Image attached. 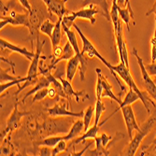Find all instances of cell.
I'll return each instance as SVG.
<instances>
[{
	"instance_id": "60d3db41",
	"label": "cell",
	"mask_w": 156,
	"mask_h": 156,
	"mask_svg": "<svg viewBox=\"0 0 156 156\" xmlns=\"http://www.w3.org/2000/svg\"><path fill=\"white\" fill-rule=\"evenodd\" d=\"M151 14H154V16H155V27H154V33H153L152 37H156V0H155L153 6L151 7V9L146 13V16H150Z\"/></svg>"
},
{
	"instance_id": "cb8c5ba5",
	"label": "cell",
	"mask_w": 156,
	"mask_h": 156,
	"mask_svg": "<svg viewBox=\"0 0 156 156\" xmlns=\"http://www.w3.org/2000/svg\"><path fill=\"white\" fill-rule=\"evenodd\" d=\"M102 87H103V91H102V97H108L112 100L116 101L119 105L122 104V100L120 99L119 96H116L115 94L112 91V86L111 84L108 82V80H107L106 77L102 76Z\"/></svg>"
},
{
	"instance_id": "30bf717a",
	"label": "cell",
	"mask_w": 156,
	"mask_h": 156,
	"mask_svg": "<svg viewBox=\"0 0 156 156\" xmlns=\"http://www.w3.org/2000/svg\"><path fill=\"white\" fill-rule=\"evenodd\" d=\"M0 29H4L7 24H11L14 26H25L29 27V11H24V13H19L15 10L9 11V16L0 17Z\"/></svg>"
},
{
	"instance_id": "7c38bea8",
	"label": "cell",
	"mask_w": 156,
	"mask_h": 156,
	"mask_svg": "<svg viewBox=\"0 0 156 156\" xmlns=\"http://www.w3.org/2000/svg\"><path fill=\"white\" fill-rule=\"evenodd\" d=\"M122 114L125 122V126L127 129V133L129 135V138H133V131H139L140 126L138 125L136 117H135V113L132 108V105L125 106L121 108Z\"/></svg>"
},
{
	"instance_id": "4316f807",
	"label": "cell",
	"mask_w": 156,
	"mask_h": 156,
	"mask_svg": "<svg viewBox=\"0 0 156 156\" xmlns=\"http://www.w3.org/2000/svg\"><path fill=\"white\" fill-rule=\"evenodd\" d=\"M94 117V107L89 106L84 111V115L82 117L83 122H84V132L87 131L90 128V124L92 122V119Z\"/></svg>"
},
{
	"instance_id": "9a60e30c",
	"label": "cell",
	"mask_w": 156,
	"mask_h": 156,
	"mask_svg": "<svg viewBox=\"0 0 156 156\" xmlns=\"http://www.w3.org/2000/svg\"><path fill=\"white\" fill-rule=\"evenodd\" d=\"M87 6H96L100 9V14L107 19V21L110 20V10L108 5L107 0H84L81 4L82 8H85Z\"/></svg>"
},
{
	"instance_id": "d6986e66",
	"label": "cell",
	"mask_w": 156,
	"mask_h": 156,
	"mask_svg": "<svg viewBox=\"0 0 156 156\" xmlns=\"http://www.w3.org/2000/svg\"><path fill=\"white\" fill-rule=\"evenodd\" d=\"M62 85H63V89L67 96V99H70L71 97H75L76 101L80 102V96H84L85 95V92L84 91H75L73 89V86L71 84V81H69L67 80L59 78Z\"/></svg>"
},
{
	"instance_id": "44dd1931",
	"label": "cell",
	"mask_w": 156,
	"mask_h": 156,
	"mask_svg": "<svg viewBox=\"0 0 156 156\" xmlns=\"http://www.w3.org/2000/svg\"><path fill=\"white\" fill-rule=\"evenodd\" d=\"M82 131H84V122L83 120H78L76 122H73L71 128L69 129L67 135L64 136V139L66 141H70V140H73L74 138L78 137Z\"/></svg>"
},
{
	"instance_id": "836d02e7",
	"label": "cell",
	"mask_w": 156,
	"mask_h": 156,
	"mask_svg": "<svg viewBox=\"0 0 156 156\" xmlns=\"http://www.w3.org/2000/svg\"><path fill=\"white\" fill-rule=\"evenodd\" d=\"M48 92H49V88H43V89H40L39 91H37V93H35L32 100H31L32 104L36 103L37 101L43 100L46 96H48Z\"/></svg>"
},
{
	"instance_id": "5bb4252c",
	"label": "cell",
	"mask_w": 156,
	"mask_h": 156,
	"mask_svg": "<svg viewBox=\"0 0 156 156\" xmlns=\"http://www.w3.org/2000/svg\"><path fill=\"white\" fill-rule=\"evenodd\" d=\"M47 7V10L51 14H55L58 18H64L65 15L70 13L66 9V3L67 0H42Z\"/></svg>"
},
{
	"instance_id": "d6a6232c",
	"label": "cell",
	"mask_w": 156,
	"mask_h": 156,
	"mask_svg": "<svg viewBox=\"0 0 156 156\" xmlns=\"http://www.w3.org/2000/svg\"><path fill=\"white\" fill-rule=\"evenodd\" d=\"M67 141L63 139L61 140L60 142H58L57 144H56L53 148H52V153L51 155L52 156H55V155H58L59 153H62L64 152L66 149H67V144H66Z\"/></svg>"
},
{
	"instance_id": "b9f144b4",
	"label": "cell",
	"mask_w": 156,
	"mask_h": 156,
	"mask_svg": "<svg viewBox=\"0 0 156 156\" xmlns=\"http://www.w3.org/2000/svg\"><path fill=\"white\" fill-rule=\"evenodd\" d=\"M48 96L51 99L55 98L56 100L58 101V99H59V95H58V93L57 91H56V89L53 87V88H49V92H48Z\"/></svg>"
},
{
	"instance_id": "4dcf8cb0",
	"label": "cell",
	"mask_w": 156,
	"mask_h": 156,
	"mask_svg": "<svg viewBox=\"0 0 156 156\" xmlns=\"http://www.w3.org/2000/svg\"><path fill=\"white\" fill-rule=\"evenodd\" d=\"M55 27V23H53L51 19H47L43 22V23L41 24L40 26V32L42 34H44L46 36H48L51 39V36H52V32H53V29Z\"/></svg>"
},
{
	"instance_id": "ffe728a7",
	"label": "cell",
	"mask_w": 156,
	"mask_h": 156,
	"mask_svg": "<svg viewBox=\"0 0 156 156\" xmlns=\"http://www.w3.org/2000/svg\"><path fill=\"white\" fill-rule=\"evenodd\" d=\"M80 59L78 57L77 55H74L71 59H69L66 63V80L69 81H72L77 69L80 68Z\"/></svg>"
},
{
	"instance_id": "6da1fadb",
	"label": "cell",
	"mask_w": 156,
	"mask_h": 156,
	"mask_svg": "<svg viewBox=\"0 0 156 156\" xmlns=\"http://www.w3.org/2000/svg\"><path fill=\"white\" fill-rule=\"evenodd\" d=\"M112 69L114 70V71L116 72V74L126 83L127 86L129 87V89H132L134 90L136 93H137V94L139 95L140 97V100L141 102L143 103L145 108L147 109V112L150 113L151 112V109H150V104L152 105L153 108H155V103L152 102L151 100V98L144 94V92L141 91L138 87H137V85L136 83L135 82L132 75H131V72H130V70H129V67L128 66H126V65L124 64V62L121 61V63L117 66H112Z\"/></svg>"
},
{
	"instance_id": "603a6c76",
	"label": "cell",
	"mask_w": 156,
	"mask_h": 156,
	"mask_svg": "<svg viewBox=\"0 0 156 156\" xmlns=\"http://www.w3.org/2000/svg\"><path fill=\"white\" fill-rule=\"evenodd\" d=\"M138 99H140V97H139V95L137 94V93H136V92H135L134 90H132V89H129L128 93H127V94H125V96H124V98H123V100L122 101V104L119 105V107L117 108V109H115L114 112L111 113V114L109 115V117L111 118V116H112V115H114L115 113H117L119 110H121L122 108H123V107H125V106H128V105H132L133 103H135L136 101H137Z\"/></svg>"
},
{
	"instance_id": "f6af8a7d",
	"label": "cell",
	"mask_w": 156,
	"mask_h": 156,
	"mask_svg": "<svg viewBox=\"0 0 156 156\" xmlns=\"http://www.w3.org/2000/svg\"><path fill=\"white\" fill-rule=\"evenodd\" d=\"M91 144L92 143H89V144H87V146L86 147H85L81 151H80V152H73V153H71V154H70V155H75V156H80V155H82L83 153H85V151H86L88 149H89V147L91 146Z\"/></svg>"
},
{
	"instance_id": "ac0fdd59",
	"label": "cell",
	"mask_w": 156,
	"mask_h": 156,
	"mask_svg": "<svg viewBox=\"0 0 156 156\" xmlns=\"http://www.w3.org/2000/svg\"><path fill=\"white\" fill-rule=\"evenodd\" d=\"M51 85V80L49 79V77L45 76V75H41L40 77H38L37 81L34 85V88H32L29 92H27L25 94V95L23 98V102H24L28 97L31 96L32 94H34L35 93H37V91H39L40 89L49 88Z\"/></svg>"
},
{
	"instance_id": "74e56055",
	"label": "cell",
	"mask_w": 156,
	"mask_h": 156,
	"mask_svg": "<svg viewBox=\"0 0 156 156\" xmlns=\"http://www.w3.org/2000/svg\"><path fill=\"white\" fill-rule=\"evenodd\" d=\"M52 153V148L43 146L42 148L39 149V155L41 156H50Z\"/></svg>"
},
{
	"instance_id": "52a82bcc",
	"label": "cell",
	"mask_w": 156,
	"mask_h": 156,
	"mask_svg": "<svg viewBox=\"0 0 156 156\" xmlns=\"http://www.w3.org/2000/svg\"><path fill=\"white\" fill-rule=\"evenodd\" d=\"M28 114H30L29 111H20L18 108V103H15L14 108H13V110L10 113V115L7 121L5 129L1 132V136H0V139H1V141L4 140V138L6 137L7 135L10 136V134L12 132L17 130L21 126L22 118L28 115Z\"/></svg>"
},
{
	"instance_id": "f35d334b",
	"label": "cell",
	"mask_w": 156,
	"mask_h": 156,
	"mask_svg": "<svg viewBox=\"0 0 156 156\" xmlns=\"http://www.w3.org/2000/svg\"><path fill=\"white\" fill-rule=\"evenodd\" d=\"M100 138H101V141H102V144H103V146L104 147H106L107 149L108 148V146H109V142H110V140L112 139V137L110 136H108V135H107V134H102L101 136H100Z\"/></svg>"
},
{
	"instance_id": "277c9868",
	"label": "cell",
	"mask_w": 156,
	"mask_h": 156,
	"mask_svg": "<svg viewBox=\"0 0 156 156\" xmlns=\"http://www.w3.org/2000/svg\"><path fill=\"white\" fill-rule=\"evenodd\" d=\"M156 124V110L154 111L153 114L142 124V126L140 127L139 131H136L135 136H133V138L131 139L130 143L128 144L126 148V151H124L125 155H135V153L136 152L137 149L139 148L142 140L144 139V137H146L149 133L152 130V128Z\"/></svg>"
},
{
	"instance_id": "3957f363",
	"label": "cell",
	"mask_w": 156,
	"mask_h": 156,
	"mask_svg": "<svg viewBox=\"0 0 156 156\" xmlns=\"http://www.w3.org/2000/svg\"><path fill=\"white\" fill-rule=\"evenodd\" d=\"M73 27L75 28V30L77 31V33L79 34V36H80V39H81V41H82V46H83V48H82L81 53H82L83 55H84V54H86L89 58L96 57L97 59L100 60V61H101V62L109 69V71H110V73L112 74V76H114V77H115L117 82L119 83L120 86L122 88V91H124V87L122 86V83H121V81H120V80L118 79V76H117L116 72L112 69V65H111L110 63H108V62L103 57V56H102L100 53H99V51L96 50V48L94 46V44L92 43V42L88 39V37L83 34V32L80 30V28L79 27V25H77V23H73Z\"/></svg>"
},
{
	"instance_id": "d4e9b609",
	"label": "cell",
	"mask_w": 156,
	"mask_h": 156,
	"mask_svg": "<svg viewBox=\"0 0 156 156\" xmlns=\"http://www.w3.org/2000/svg\"><path fill=\"white\" fill-rule=\"evenodd\" d=\"M64 139V136H47L45 138H42L40 141L37 143V146H47L53 148L58 142H60L61 140Z\"/></svg>"
},
{
	"instance_id": "d590c367",
	"label": "cell",
	"mask_w": 156,
	"mask_h": 156,
	"mask_svg": "<svg viewBox=\"0 0 156 156\" xmlns=\"http://www.w3.org/2000/svg\"><path fill=\"white\" fill-rule=\"evenodd\" d=\"M151 63L156 62V37H152L151 39Z\"/></svg>"
},
{
	"instance_id": "ab89813d",
	"label": "cell",
	"mask_w": 156,
	"mask_h": 156,
	"mask_svg": "<svg viewBox=\"0 0 156 156\" xmlns=\"http://www.w3.org/2000/svg\"><path fill=\"white\" fill-rule=\"evenodd\" d=\"M145 67L151 76H156V62L151 63L150 65H145Z\"/></svg>"
},
{
	"instance_id": "2e32d148",
	"label": "cell",
	"mask_w": 156,
	"mask_h": 156,
	"mask_svg": "<svg viewBox=\"0 0 156 156\" xmlns=\"http://www.w3.org/2000/svg\"><path fill=\"white\" fill-rule=\"evenodd\" d=\"M109 119H110V118H109V117H108L107 119H105L102 122H100L99 124H94L92 127H90V128H89L87 131H85V132H84V134H83L82 136H80V137H78L76 140H74V141H73V143H74V144L84 143V141L86 140V139H89V138H91V139H94V138L97 136V134H98L99 130H100L101 126H102L106 122H108Z\"/></svg>"
},
{
	"instance_id": "1f68e13d",
	"label": "cell",
	"mask_w": 156,
	"mask_h": 156,
	"mask_svg": "<svg viewBox=\"0 0 156 156\" xmlns=\"http://www.w3.org/2000/svg\"><path fill=\"white\" fill-rule=\"evenodd\" d=\"M96 74H97V80H96V85H95V96L96 99H101L102 98V70L100 68L95 69Z\"/></svg>"
},
{
	"instance_id": "7a4b0ae2",
	"label": "cell",
	"mask_w": 156,
	"mask_h": 156,
	"mask_svg": "<svg viewBox=\"0 0 156 156\" xmlns=\"http://www.w3.org/2000/svg\"><path fill=\"white\" fill-rule=\"evenodd\" d=\"M45 42H46L45 40L40 42L39 37L37 39V41H36L35 56H34V58L31 61L29 68H28V72H27V75H26V81L23 82V86L19 87V89L17 90L15 94H18L20 92H22L27 86H30V85H35L36 82L37 81V79H38V70H39V65H38L39 61H40V59H43V60L47 59V57L41 55V51H42V49H43V46L45 45Z\"/></svg>"
},
{
	"instance_id": "8d00e7d4",
	"label": "cell",
	"mask_w": 156,
	"mask_h": 156,
	"mask_svg": "<svg viewBox=\"0 0 156 156\" xmlns=\"http://www.w3.org/2000/svg\"><path fill=\"white\" fill-rule=\"evenodd\" d=\"M62 53H63V48L57 46V47L54 48L52 50V54L51 56V58H52V61H54V60H56L57 58H59L60 56L62 55Z\"/></svg>"
},
{
	"instance_id": "ba28073f",
	"label": "cell",
	"mask_w": 156,
	"mask_h": 156,
	"mask_svg": "<svg viewBox=\"0 0 156 156\" xmlns=\"http://www.w3.org/2000/svg\"><path fill=\"white\" fill-rule=\"evenodd\" d=\"M133 54L136 58L137 64L139 66L140 68V72H141V77H142V80H143V85L144 88L146 90V92L148 93V94L156 101V83L154 82V80L151 79V75L148 73L147 69L145 67L143 59L140 57L138 51L136 48L133 49Z\"/></svg>"
},
{
	"instance_id": "8fae6325",
	"label": "cell",
	"mask_w": 156,
	"mask_h": 156,
	"mask_svg": "<svg viewBox=\"0 0 156 156\" xmlns=\"http://www.w3.org/2000/svg\"><path fill=\"white\" fill-rule=\"evenodd\" d=\"M0 50H1V57H6V58L9 57V55H10V53L17 52V53L24 56L27 60H29L31 62L32 59L34 58V56H35L34 51H28L24 47H20L17 45H14L3 37L0 38Z\"/></svg>"
},
{
	"instance_id": "bcb514c9",
	"label": "cell",
	"mask_w": 156,
	"mask_h": 156,
	"mask_svg": "<svg viewBox=\"0 0 156 156\" xmlns=\"http://www.w3.org/2000/svg\"><path fill=\"white\" fill-rule=\"evenodd\" d=\"M153 80H154V82L156 83V76H154V79Z\"/></svg>"
},
{
	"instance_id": "83f0119b",
	"label": "cell",
	"mask_w": 156,
	"mask_h": 156,
	"mask_svg": "<svg viewBox=\"0 0 156 156\" xmlns=\"http://www.w3.org/2000/svg\"><path fill=\"white\" fill-rule=\"evenodd\" d=\"M118 10H119V15H120L121 20L125 23V25L127 27V30L130 31V20L132 19V13H131L130 9L128 8L122 9L119 6Z\"/></svg>"
},
{
	"instance_id": "f1b7e54d",
	"label": "cell",
	"mask_w": 156,
	"mask_h": 156,
	"mask_svg": "<svg viewBox=\"0 0 156 156\" xmlns=\"http://www.w3.org/2000/svg\"><path fill=\"white\" fill-rule=\"evenodd\" d=\"M26 81V77H20L19 79L17 80H10V81H8V82H4V83H1L0 85V94H1V97L4 95V93L9 89V88H11L12 86H17L19 87L20 84L22 82H25Z\"/></svg>"
},
{
	"instance_id": "e575fe53",
	"label": "cell",
	"mask_w": 156,
	"mask_h": 156,
	"mask_svg": "<svg viewBox=\"0 0 156 156\" xmlns=\"http://www.w3.org/2000/svg\"><path fill=\"white\" fill-rule=\"evenodd\" d=\"M8 71H9V69H4L2 67H1V69H0V74H1V76H0V80H1V83L8 82L10 80H17L20 78V77H12V76L9 75Z\"/></svg>"
},
{
	"instance_id": "7402d4cb",
	"label": "cell",
	"mask_w": 156,
	"mask_h": 156,
	"mask_svg": "<svg viewBox=\"0 0 156 156\" xmlns=\"http://www.w3.org/2000/svg\"><path fill=\"white\" fill-rule=\"evenodd\" d=\"M62 22H63V18H58L57 22L55 23V27L52 32V36L51 37V48L52 50L54 48H56L57 46H59L61 39H62Z\"/></svg>"
},
{
	"instance_id": "8992f818",
	"label": "cell",
	"mask_w": 156,
	"mask_h": 156,
	"mask_svg": "<svg viewBox=\"0 0 156 156\" xmlns=\"http://www.w3.org/2000/svg\"><path fill=\"white\" fill-rule=\"evenodd\" d=\"M99 13H100V9L96 6H90V8H82L78 11H70L69 14L65 15L63 18V23L70 28L71 25H73L74 21L77 18H80V19H86L92 24H94L95 23L94 15Z\"/></svg>"
},
{
	"instance_id": "7bdbcfd3",
	"label": "cell",
	"mask_w": 156,
	"mask_h": 156,
	"mask_svg": "<svg viewBox=\"0 0 156 156\" xmlns=\"http://www.w3.org/2000/svg\"><path fill=\"white\" fill-rule=\"evenodd\" d=\"M19 1V3L21 4V6L23 8V9H25L27 11H31L32 10V7H31V5H30V3H29V0H18Z\"/></svg>"
},
{
	"instance_id": "4fadbf2b",
	"label": "cell",
	"mask_w": 156,
	"mask_h": 156,
	"mask_svg": "<svg viewBox=\"0 0 156 156\" xmlns=\"http://www.w3.org/2000/svg\"><path fill=\"white\" fill-rule=\"evenodd\" d=\"M48 114L51 117H77L81 118L84 115V111L80 112H73L68 109V102L65 104H55L52 108L47 109Z\"/></svg>"
},
{
	"instance_id": "e0dca14e",
	"label": "cell",
	"mask_w": 156,
	"mask_h": 156,
	"mask_svg": "<svg viewBox=\"0 0 156 156\" xmlns=\"http://www.w3.org/2000/svg\"><path fill=\"white\" fill-rule=\"evenodd\" d=\"M74 55H75L74 48L72 47L71 43H70L69 41H67L66 43V45L64 46V48H63V53H62V55L60 56L59 58L56 59V60L51 61V64L50 66H48L47 67H48L50 70H52L53 68H55L56 65H57L59 62L65 61V60H66V61H68L69 59H71Z\"/></svg>"
},
{
	"instance_id": "484cf974",
	"label": "cell",
	"mask_w": 156,
	"mask_h": 156,
	"mask_svg": "<svg viewBox=\"0 0 156 156\" xmlns=\"http://www.w3.org/2000/svg\"><path fill=\"white\" fill-rule=\"evenodd\" d=\"M95 150L90 151V155H109V151L106 147L103 146L100 136H96L94 138Z\"/></svg>"
},
{
	"instance_id": "5b68a950",
	"label": "cell",
	"mask_w": 156,
	"mask_h": 156,
	"mask_svg": "<svg viewBox=\"0 0 156 156\" xmlns=\"http://www.w3.org/2000/svg\"><path fill=\"white\" fill-rule=\"evenodd\" d=\"M52 15L47 10L44 11L38 9H32L29 12V39L31 41L32 48L34 47L35 41L39 37L38 32L40 31V26L47 19H51Z\"/></svg>"
},
{
	"instance_id": "9c48e42d",
	"label": "cell",
	"mask_w": 156,
	"mask_h": 156,
	"mask_svg": "<svg viewBox=\"0 0 156 156\" xmlns=\"http://www.w3.org/2000/svg\"><path fill=\"white\" fill-rule=\"evenodd\" d=\"M62 26H63V30H64V32H65L66 35L67 40L70 42V43H71L72 47L74 48L75 55H77L78 57L80 59V80L83 81L84 79H85V72H86V69H87V61H86V59L84 58V55L81 53V51H80V47H79V44H78V40H77V36H76V34L74 33V31H72L69 27H67L66 24H64L63 22H62Z\"/></svg>"
},
{
	"instance_id": "ee69618b",
	"label": "cell",
	"mask_w": 156,
	"mask_h": 156,
	"mask_svg": "<svg viewBox=\"0 0 156 156\" xmlns=\"http://www.w3.org/2000/svg\"><path fill=\"white\" fill-rule=\"evenodd\" d=\"M124 7L125 8H128L130 9V11L132 13V20L135 21V15H134V11H133V9L131 8V5H130V0H124Z\"/></svg>"
},
{
	"instance_id": "f546056e",
	"label": "cell",
	"mask_w": 156,
	"mask_h": 156,
	"mask_svg": "<svg viewBox=\"0 0 156 156\" xmlns=\"http://www.w3.org/2000/svg\"><path fill=\"white\" fill-rule=\"evenodd\" d=\"M106 110L105 105L102 102L101 99H96V102H95V106H94V124H98L99 120H100L101 116H102V113Z\"/></svg>"
}]
</instances>
